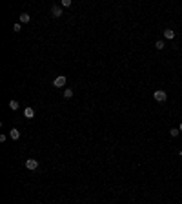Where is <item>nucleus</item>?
Segmentation results:
<instances>
[{"label": "nucleus", "mask_w": 182, "mask_h": 204, "mask_svg": "<svg viewBox=\"0 0 182 204\" xmlns=\"http://www.w3.org/2000/svg\"><path fill=\"white\" fill-rule=\"evenodd\" d=\"M9 108H11L13 111H16V109H18V102H16V100H11V102H9Z\"/></svg>", "instance_id": "obj_12"}, {"label": "nucleus", "mask_w": 182, "mask_h": 204, "mask_svg": "<svg viewBox=\"0 0 182 204\" xmlns=\"http://www.w3.org/2000/svg\"><path fill=\"white\" fill-rule=\"evenodd\" d=\"M175 35H177V33H175V29H170V27H168V29H164V38H166V40H173V38H175Z\"/></svg>", "instance_id": "obj_4"}, {"label": "nucleus", "mask_w": 182, "mask_h": 204, "mask_svg": "<svg viewBox=\"0 0 182 204\" xmlns=\"http://www.w3.org/2000/svg\"><path fill=\"white\" fill-rule=\"evenodd\" d=\"M153 99H155L157 102H166V100H168V93H166L164 89H157V91L153 93Z\"/></svg>", "instance_id": "obj_1"}, {"label": "nucleus", "mask_w": 182, "mask_h": 204, "mask_svg": "<svg viewBox=\"0 0 182 204\" xmlns=\"http://www.w3.org/2000/svg\"><path fill=\"white\" fill-rule=\"evenodd\" d=\"M53 86H55V88H62V86H66V77H64V75L57 77V78L53 80Z\"/></svg>", "instance_id": "obj_2"}, {"label": "nucleus", "mask_w": 182, "mask_h": 204, "mask_svg": "<svg viewBox=\"0 0 182 204\" xmlns=\"http://www.w3.org/2000/svg\"><path fill=\"white\" fill-rule=\"evenodd\" d=\"M9 135H11V139H13V140H18V139H20V131H18V130H15V128L9 131Z\"/></svg>", "instance_id": "obj_7"}, {"label": "nucleus", "mask_w": 182, "mask_h": 204, "mask_svg": "<svg viewBox=\"0 0 182 204\" xmlns=\"http://www.w3.org/2000/svg\"><path fill=\"white\" fill-rule=\"evenodd\" d=\"M26 168H27V170H36V168H38V161L27 159V161H26Z\"/></svg>", "instance_id": "obj_3"}, {"label": "nucleus", "mask_w": 182, "mask_h": 204, "mask_svg": "<svg viewBox=\"0 0 182 204\" xmlns=\"http://www.w3.org/2000/svg\"><path fill=\"white\" fill-rule=\"evenodd\" d=\"M170 135H171V137H179V135H180V130H179V128H171V130H170Z\"/></svg>", "instance_id": "obj_10"}, {"label": "nucleus", "mask_w": 182, "mask_h": 204, "mask_svg": "<svg viewBox=\"0 0 182 204\" xmlns=\"http://www.w3.org/2000/svg\"><path fill=\"white\" fill-rule=\"evenodd\" d=\"M20 29H22V24H20V22H18V24H15V26H13V31H15V33H18V31H20Z\"/></svg>", "instance_id": "obj_13"}, {"label": "nucleus", "mask_w": 182, "mask_h": 204, "mask_svg": "<svg viewBox=\"0 0 182 204\" xmlns=\"http://www.w3.org/2000/svg\"><path fill=\"white\" fill-rule=\"evenodd\" d=\"M71 97H73V89H69V88L64 89V99H71Z\"/></svg>", "instance_id": "obj_11"}, {"label": "nucleus", "mask_w": 182, "mask_h": 204, "mask_svg": "<svg viewBox=\"0 0 182 204\" xmlns=\"http://www.w3.org/2000/svg\"><path fill=\"white\" fill-rule=\"evenodd\" d=\"M29 18H31V16H29L27 13H22V15H20V24H27Z\"/></svg>", "instance_id": "obj_8"}, {"label": "nucleus", "mask_w": 182, "mask_h": 204, "mask_svg": "<svg viewBox=\"0 0 182 204\" xmlns=\"http://www.w3.org/2000/svg\"><path fill=\"white\" fill-rule=\"evenodd\" d=\"M51 15H53L55 18L62 16V7H60V5H53V7H51Z\"/></svg>", "instance_id": "obj_5"}, {"label": "nucleus", "mask_w": 182, "mask_h": 204, "mask_svg": "<svg viewBox=\"0 0 182 204\" xmlns=\"http://www.w3.org/2000/svg\"><path fill=\"white\" fill-rule=\"evenodd\" d=\"M24 117H26V119H33V117H35V109H33V108H26V109H24Z\"/></svg>", "instance_id": "obj_6"}, {"label": "nucleus", "mask_w": 182, "mask_h": 204, "mask_svg": "<svg viewBox=\"0 0 182 204\" xmlns=\"http://www.w3.org/2000/svg\"><path fill=\"white\" fill-rule=\"evenodd\" d=\"M179 130H180V133H182V122H180V126H179Z\"/></svg>", "instance_id": "obj_15"}, {"label": "nucleus", "mask_w": 182, "mask_h": 204, "mask_svg": "<svg viewBox=\"0 0 182 204\" xmlns=\"http://www.w3.org/2000/svg\"><path fill=\"white\" fill-rule=\"evenodd\" d=\"M179 155H180V157H182V150H180V151H179Z\"/></svg>", "instance_id": "obj_16"}, {"label": "nucleus", "mask_w": 182, "mask_h": 204, "mask_svg": "<svg viewBox=\"0 0 182 204\" xmlns=\"http://www.w3.org/2000/svg\"><path fill=\"white\" fill-rule=\"evenodd\" d=\"M155 47H157V49H164V47H166V42H164V40H157V42H155Z\"/></svg>", "instance_id": "obj_9"}, {"label": "nucleus", "mask_w": 182, "mask_h": 204, "mask_svg": "<svg viewBox=\"0 0 182 204\" xmlns=\"http://www.w3.org/2000/svg\"><path fill=\"white\" fill-rule=\"evenodd\" d=\"M71 5V0H62V7H69Z\"/></svg>", "instance_id": "obj_14"}]
</instances>
